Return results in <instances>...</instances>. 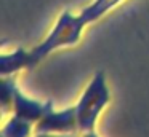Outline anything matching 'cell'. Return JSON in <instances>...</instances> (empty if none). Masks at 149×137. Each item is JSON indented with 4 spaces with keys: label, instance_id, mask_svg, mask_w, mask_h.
<instances>
[{
    "label": "cell",
    "instance_id": "7a4b0ae2",
    "mask_svg": "<svg viewBox=\"0 0 149 137\" xmlns=\"http://www.w3.org/2000/svg\"><path fill=\"white\" fill-rule=\"evenodd\" d=\"M109 102V91L106 86V78L103 72H98L84 91L80 101L75 105V118H77L79 132H91L95 131L98 115L101 113Z\"/></svg>",
    "mask_w": 149,
    "mask_h": 137
},
{
    "label": "cell",
    "instance_id": "52a82bcc",
    "mask_svg": "<svg viewBox=\"0 0 149 137\" xmlns=\"http://www.w3.org/2000/svg\"><path fill=\"white\" fill-rule=\"evenodd\" d=\"M16 92H18V86L15 83V80L3 78V81H2V105H3V110H7V108L11 110L13 99L16 96Z\"/></svg>",
    "mask_w": 149,
    "mask_h": 137
},
{
    "label": "cell",
    "instance_id": "8992f818",
    "mask_svg": "<svg viewBox=\"0 0 149 137\" xmlns=\"http://www.w3.org/2000/svg\"><path fill=\"white\" fill-rule=\"evenodd\" d=\"M31 124L32 123H29V121L23 120V118H18L13 115V118L2 129V137H29L31 129H32Z\"/></svg>",
    "mask_w": 149,
    "mask_h": 137
},
{
    "label": "cell",
    "instance_id": "ba28073f",
    "mask_svg": "<svg viewBox=\"0 0 149 137\" xmlns=\"http://www.w3.org/2000/svg\"><path fill=\"white\" fill-rule=\"evenodd\" d=\"M36 137H77V132H68V134H55V132H48V134H37Z\"/></svg>",
    "mask_w": 149,
    "mask_h": 137
},
{
    "label": "cell",
    "instance_id": "9c48e42d",
    "mask_svg": "<svg viewBox=\"0 0 149 137\" xmlns=\"http://www.w3.org/2000/svg\"><path fill=\"white\" fill-rule=\"evenodd\" d=\"M82 137H98V136H96V132H95V131H91V132H85Z\"/></svg>",
    "mask_w": 149,
    "mask_h": 137
},
{
    "label": "cell",
    "instance_id": "277c9868",
    "mask_svg": "<svg viewBox=\"0 0 149 137\" xmlns=\"http://www.w3.org/2000/svg\"><path fill=\"white\" fill-rule=\"evenodd\" d=\"M13 115L18 118H23V120L29 121V123H37L45 116L48 112L53 110V104L52 102H42L29 99L23 94V92L18 89L16 96L13 99Z\"/></svg>",
    "mask_w": 149,
    "mask_h": 137
},
{
    "label": "cell",
    "instance_id": "6da1fadb",
    "mask_svg": "<svg viewBox=\"0 0 149 137\" xmlns=\"http://www.w3.org/2000/svg\"><path fill=\"white\" fill-rule=\"evenodd\" d=\"M119 2H122V0H95L79 14H71L69 11H64L58 18L48 37L40 45H37L34 50L29 51V67H34L37 62H40L45 56H48L52 51L58 50V48L75 45L80 40L82 30L85 25L100 19Z\"/></svg>",
    "mask_w": 149,
    "mask_h": 137
},
{
    "label": "cell",
    "instance_id": "5b68a950",
    "mask_svg": "<svg viewBox=\"0 0 149 137\" xmlns=\"http://www.w3.org/2000/svg\"><path fill=\"white\" fill-rule=\"evenodd\" d=\"M23 67H29V51L18 48L11 54L2 56V75L7 76L21 70Z\"/></svg>",
    "mask_w": 149,
    "mask_h": 137
},
{
    "label": "cell",
    "instance_id": "3957f363",
    "mask_svg": "<svg viewBox=\"0 0 149 137\" xmlns=\"http://www.w3.org/2000/svg\"><path fill=\"white\" fill-rule=\"evenodd\" d=\"M37 134H48V132H79L77 118H75V107H69L63 112H48L40 121L36 123Z\"/></svg>",
    "mask_w": 149,
    "mask_h": 137
}]
</instances>
